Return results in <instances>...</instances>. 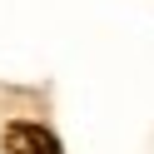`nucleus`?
Segmentation results:
<instances>
[{
    "label": "nucleus",
    "mask_w": 154,
    "mask_h": 154,
    "mask_svg": "<svg viewBox=\"0 0 154 154\" xmlns=\"http://www.w3.org/2000/svg\"><path fill=\"white\" fill-rule=\"evenodd\" d=\"M5 154H60V144H55L50 129H40L30 119H15L5 129Z\"/></svg>",
    "instance_id": "1"
}]
</instances>
